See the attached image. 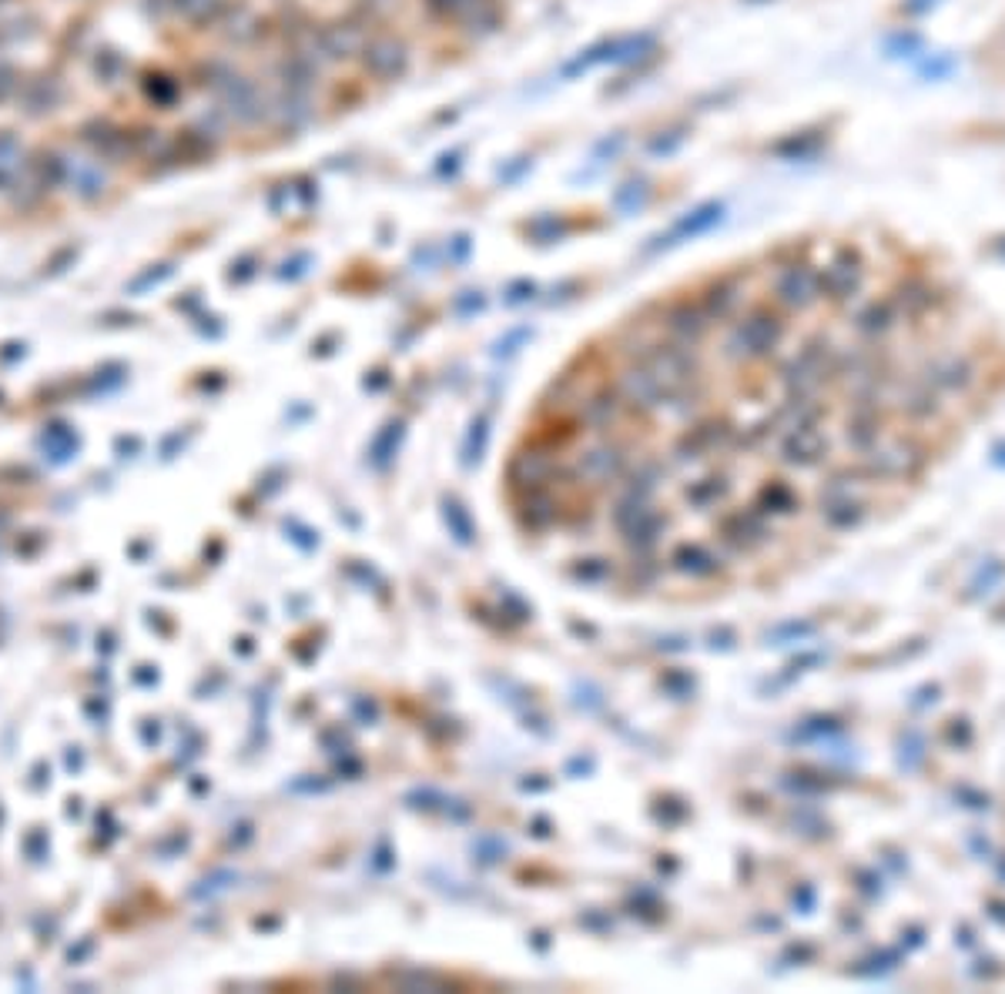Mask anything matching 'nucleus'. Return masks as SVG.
<instances>
[{"label": "nucleus", "instance_id": "obj_6", "mask_svg": "<svg viewBox=\"0 0 1005 994\" xmlns=\"http://www.w3.org/2000/svg\"><path fill=\"white\" fill-rule=\"evenodd\" d=\"M502 27H507V11H502L499 0H476V8L470 11V17L462 21L459 34H467L470 41H486V37H496Z\"/></svg>", "mask_w": 1005, "mask_h": 994}, {"label": "nucleus", "instance_id": "obj_3", "mask_svg": "<svg viewBox=\"0 0 1005 994\" xmlns=\"http://www.w3.org/2000/svg\"><path fill=\"white\" fill-rule=\"evenodd\" d=\"M362 41H366V34L342 14L326 24H313V30L305 37V51L319 64H342V61H356Z\"/></svg>", "mask_w": 1005, "mask_h": 994}, {"label": "nucleus", "instance_id": "obj_9", "mask_svg": "<svg viewBox=\"0 0 1005 994\" xmlns=\"http://www.w3.org/2000/svg\"><path fill=\"white\" fill-rule=\"evenodd\" d=\"M650 194H653V184H650V178H644V175H634V178H627V181H621V184H616V191L610 194V205H613L616 212H624V215H634V212L647 208Z\"/></svg>", "mask_w": 1005, "mask_h": 994}, {"label": "nucleus", "instance_id": "obj_11", "mask_svg": "<svg viewBox=\"0 0 1005 994\" xmlns=\"http://www.w3.org/2000/svg\"><path fill=\"white\" fill-rule=\"evenodd\" d=\"M462 154H467V148H453V151H443L440 154V162H436V178H456L459 175V168H462Z\"/></svg>", "mask_w": 1005, "mask_h": 994}, {"label": "nucleus", "instance_id": "obj_10", "mask_svg": "<svg viewBox=\"0 0 1005 994\" xmlns=\"http://www.w3.org/2000/svg\"><path fill=\"white\" fill-rule=\"evenodd\" d=\"M687 135H690V128L684 125V122H674V125H667V128H657L650 138H647V144H644V151H647V157H674L680 148H684V141H687Z\"/></svg>", "mask_w": 1005, "mask_h": 994}, {"label": "nucleus", "instance_id": "obj_7", "mask_svg": "<svg viewBox=\"0 0 1005 994\" xmlns=\"http://www.w3.org/2000/svg\"><path fill=\"white\" fill-rule=\"evenodd\" d=\"M393 14H396V0H349V8H345V17H349L362 34L393 27Z\"/></svg>", "mask_w": 1005, "mask_h": 994}, {"label": "nucleus", "instance_id": "obj_1", "mask_svg": "<svg viewBox=\"0 0 1005 994\" xmlns=\"http://www.w3.org/2000/svg\"><path fill=\"white\" fill-rule=\"evenodd\" d=\"M815 308L751 285L690 335L637 311L580 352L510 462L520 533L576 579L698 600L778 583L908 506L998 369L955 311L905 305L899 275L801 326Z\"/></svg>", "mask_w": 1005, "mask_h": 994}, {"label": "nucleus", "instance_id": "obj_2", "mask_svg": "<svg viewBox=\"0 0 1005 994\" xmlns=\"http://www.w3.org/2000/svg\"><path fill=\"white\" fill-rule=\"evenodd\" d=\"M412 44L409 37L396 27H382L366 34V41L356 54V64L362 71V77H369V85H382L393 88L399 81H406L412 71Z\"/></svg>", "mask_w": 1005, "mask_h": 994}, {"label": "nucleus", "instance_id": "obj_4", "mask_svg": "<svg viewBox=\"0 0 1005 994\" xmlns=\"http://www.w3.org/2000/svg\"><path fill=\"white\" fill-rule=\"evenodd\" d=\"M825 148H828V128H801V131L781 135L775 144H767V154L778 157L785 165H804V162H815Z\"/></svg>", "mask_w": 1005, "mask_h": 994}, {"label": "nucleus", "instance_id": "obj_12", "mask_svg": "<svg viewBox=\"0 0 1005 994\" xmlns=\"http://www.w3.org/2000/svg\"><path fill=\"white\" fill-rule=\"evenodd\" d=\"M627 148V135L624 131H613V138H603L597 148H594V162H607V157H616Z\"/></svg>", "mask_w": 1005, "mask_h": 994}, {"label": "nucleus", "instance_id": "obj_5", "mask_svg": "<svg viewBox=\"0 0 1005 994\" xmlns=\"http://www.w3.org/2000/svg\"><path fill=\"white\" fill-rule=\"evenodd\" d=\"M724 221V202H704L698 208H690L687 215H680L671 231H667V242L661 245H677V242H687V238H698L704 231H711L714 225Z\"/></svg>", "mask_w": 1005, "mask_h": 994}, {"label": "nucleus", "instance_id": "obj_15", "mask_svg": "<svg viewBox=\"0 0 1005 994\" xmlns=\"http://www.w3.org/2000/svg\"><path fill=\"white\" fill-rule=\"evenodd\" d=\"M748 4H767V0H748Z\"/></svg>", "mask_w": 1005, "mask_h": 994}, {"label": "nucleus", "instance_id": "obj_13", "mask_svg": "<svg viewBox=\"0 0 1005 994\" xmlns=\"http://www.w3.org/2000/svg\"><path fill=\"white\" fill-rule=\"evenodd\" d=\"M517 165H510L507 171L499 168V181L502 184H513V181H520V175H526L530 168H533V157H513Z\"/></svg>", "mask_w": 1005, "mask_h": 994}, {"label": "nucleus", "instance_id": "obj_8", "mask_svg": "<svg viewBox=\"0 0 1005 994\" xmlns=\"http://www.w3.org/2000/svg\"><path fill=\"white\" fill-rule=\"evenodd\" d=\"M473 8H476V0H419L422 17L446 30H459Z\"/></svg>", "mask_w": 1005, "mask_h": 994}, {"label": "nucleus", "instance_id": "obj_14", "mask_svg": "<svg viewBox=\"0 0 1005 994\" xmlns=\"http://www.w3.org/2000/svg\"><path fill=\"white\" fill-rule=\"evenodd\" d=\"M936 4H939V0H905V11H908L912 17H921V14H929Z\"/></svg>", "mask_w": 1005, "mask_h": 994}]
</instances>
